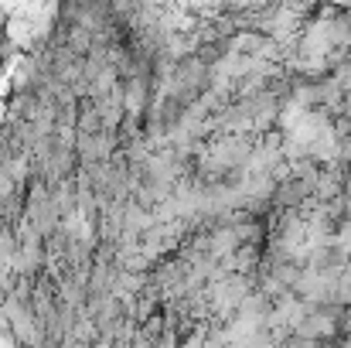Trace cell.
<instances>
[{
  "label": "cell",
  "mask_w": 351,
  "mask_h": 348,
  "mask_svg": "<svg viewBox=\"0 0 351 348\" xmlns=\"http://www.w3.org/2000/svg\"><path fill=\"white\" fill-rule=\"evenodd\" d=\"M335 314L331 311H307L304 318H300V325H297V332H300V338H307V342H321V338H331L335 335Z\"/></svg>",
  "instance_id": "1"
},
{
  "label": "cell",
  "mask_w": 351,
  "mask_h": 348,
  "mask_svg": "<svg viewBox=\"0 0 351 348\" xmlns=\"http://www.w3.org/2000/svg\"><path fill=\"white\" fill-rule=\"evenodd\" d=\"M341 348H351V335H348V338H345V342H341Z\"/></svg>",
  "instance_id": "2"
}]
</instances>
